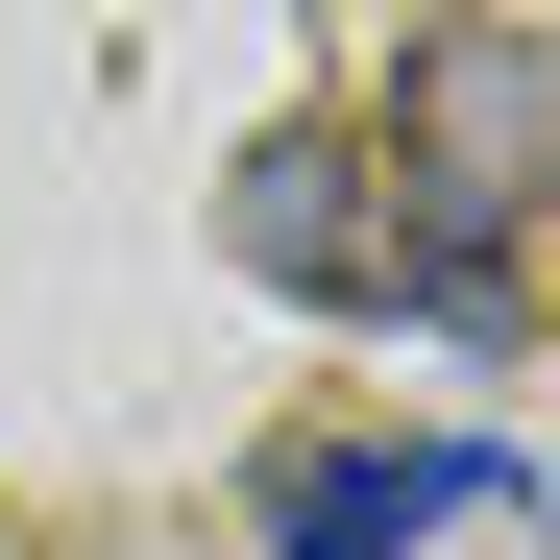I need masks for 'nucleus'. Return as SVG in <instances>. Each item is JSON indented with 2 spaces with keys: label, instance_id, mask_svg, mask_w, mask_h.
<instances>
[{
  "label": "nucleus",
  "instance_id": "nucleus-1",
  "mask_svg": "<svg viewBox=\"0 0 560 560\" xmlns=\"http://www.w3.org/2000/svg\"><path fill=\"white\" fill-rule=\"evenodd\" d=\"M439 512H512V439H293L268 463V560H415Z\"/></svg>",
  "mask_w": 560,
  "mask_h": 560
}]
</instances>
